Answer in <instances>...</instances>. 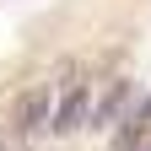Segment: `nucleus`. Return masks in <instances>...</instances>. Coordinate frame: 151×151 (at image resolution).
<instances>
[{"mask_svg":"<svg viewBox=\"0 0 151 151\" xmlns=\"http://www.w3.org/2000/svg\"><path fill=\"white\" fill-rule=\"evenodd\" d=\"M86 108H92V92L86 86H70L65 97H60V108H54L49 129H54V135H76V129L86 124Z\"/></svg>","mask_w":151,"mask_h":151,"instance_id":"obj_1","label":"nucleus"},{"mask_svg":"<svg viewBox=\"0 0 151 151\" xmlns=\"http://www.w3.org/2000/svg\"><path fill=\"white\" fill-rule=\"evenodd\" d=\"M43 119H49V86H38V92H27V97L16 103V129H22V135H38Z\"/></svg>","mask_w":151,"mask_h":151,"instance_id":"obj_2","label":"nucleus"},{"mask_svg":"<svg viewBox=\"0 0 151 151\" xmlns=\"http://www.w3.org/2000/svg\"><path fill=\"white\" fill-rule=\"evenodd\" d=\"M124 97H129V81H113V86H108V97H103L97 108H86V119H92V124H108L113 113L124 108Z\"/></svg>","mask_w":151,"mask_h":151,"instance_id":"obj_3","label":"nucleus"},{"mask_svg":"<svg viewBox=\"0 0 151 151\" xmlns=\"http://www.w3.org/2000/svg\"><path fill=\"white\" fill-rule=\"evenodd\" d=\"M129 151H151V140H146V135H140V140H135V146H129Z\"/></svg>","mask_w":151,"mask_h":151,"instance_id":"obj_4","label":"nucleus"},{"mask_svg":"<svg viewBox=\"0 0 151 151\" xmlns=\"http://www.w3.org/2000/svg\"><path fill=\"white\" fill-rule=\"evenodd\" d=\"M0 146H6V135H0Z\"/></svg>","mask_w":151,"mask_h":151,"instance_id":"obj_5","label":"nucleus"}]
</instances>
